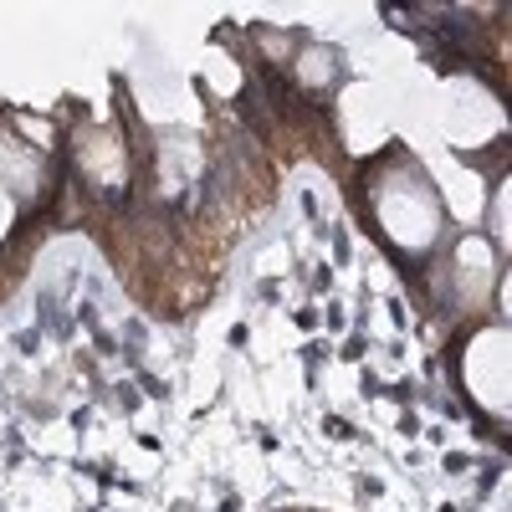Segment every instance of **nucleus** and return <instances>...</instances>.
<instances>
[{"label": "nucleus", "mask_w": 512, "mask_h": 512, "mask_svg": "<svg viewBox=\"0 0 512 512\" xmlns=\"http://www.w3.org/2000/svg\"><path fill=\"white\" fill-rule=\"evenodd\" d=\"M369 216L400 256H425L446 236V200L415 159H384L369 175Z\"/></svg>", "instance_id": "1"}, {"label": "nucleus", "mask_w": 512, "mask_h": 512, "mask_svg": "<svg viewBox=\"0 0 512 512\" xmlns=\"http://www.w3.org/2000/svg\"><path fill=\"white\" fill-rule=\"evenodd\" d=\"M456 379L466 400H472L482 415L507 420V400H512V328L507 323H482L472 338L461 344L456 359Z\"/></svg>", "instance_id": "2"}, {"label": "nucleus", "mask_w": 512, "mask_h": 512, "mask_svg": "<svg viewBox=\"0 0 512 512\" xmlns=\"http://www.w3.org/2000/svg\"><path fill=\"white\" fill-rule=\"evenodd\" d=\"M502 256H497V246L482 236V231H472V236H461L456 246H451V292H456V303L461 308H487V297H492V287L502 282Z\"/></svg>", "instance_id": "3"}, {"label": "nucleus", "mask_w": 512, "mask_h": 512, "mask_svg": "<svg viewBox=\"0 0 512 512\" xmlns=\"http://www.w3.org/2000/svg\"><path fill=\"white\" fill-rule=\"evenodd\" d=\"M0 185L11 190L16 205L41 200V195H47V185H52V154L26 144L11 123H0Z\"/></svg>", "instance_id": "4"}, {"label": "nucleus", "mask_w": 512, "mask_h": 512, "mask_svg": "<svg viewBox=\"0 0 512 512\" xmlns=\"http://www.w3.org/2000/svg\"><path fill=\"white\" fill-rule=\"evenodd\" d=\"M492 246H497V256H507V246H512V190H507V180L492 190Z\"/></svg>", "instance_id": "5"}, {"label": "nucleus", "mask_w": 512, "mask_h": 512, "mask_svg": "<svg viewBox=\"0 0 512 512\" xmlns=\"http://www.w3.org/2000/svg\"><path fill=\"white\" fill-rule=\"evenodd\" d=\"M16 221H21V205L11 200V190L0 185V246H6V236L16 231Z\"/></svg>", "instance_id": "6"}]
</instances>
